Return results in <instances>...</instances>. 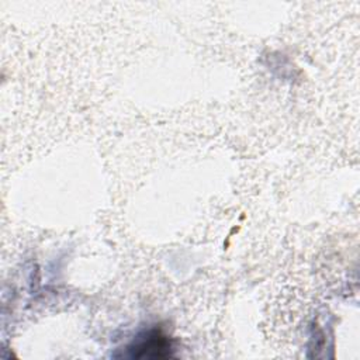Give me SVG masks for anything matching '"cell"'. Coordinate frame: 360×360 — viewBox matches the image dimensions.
I'll return each instance as SVG.
<instances>
[{"label":"cell","instance_id":"obj_1","mask_svg":"<svg viewBox=\"0 0 360 360\" xmlns=\"http://www.w3.org/2000/svg\"><path fill=\"white\" fill-rule=\"evenodd\" d=\"M172 342L160 329H150L138 336L128 347L131 359H167L172 357Z\"/></svg>","mask_w":360,"mask_h":360}]
</instances>
